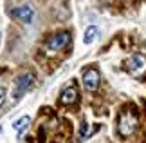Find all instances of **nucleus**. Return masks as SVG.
<instances>
[{"label": "nucleus", "mask_w": 146, "mask_h": 143, "mask_svg": "<svg viewBox=\"0 0 146 143\" xmlns=\"http://www.w3.org/2000/svg\"><path fill=\"white\" fill-rule=\"evenodd\" d=\"M139 125V118L137 114L132 111V109H125L119 114V120H117V130H119L121 136H130L137 130Z\"/></svg>", "instance_id": "f257e3e1"}, {"label": "nucleus", "mask_w": 146, "mask_h": 143, "mask_svg": "<svg viewBox=\"0 0 146 143\" xmlns=\"http://www.w3.org/2000/svg\"><path fill=\"white\" fill-rule=\"evenodd\" d=\"M33 82H35V76H33L31 73H25V74H22V76L16 78V82H15V91H13V96L16 100L22 98L27 91H29V87L33 85Z\"/></svg>", "instance_id": "f03ea898"}, {"label": "nucleus", "mask_w": 146, "mask_h": 143, "mask_svg": "<svg viewBox=\"0 0 146 143\" xmlns=\"http://www.w3.org/2000/svg\"><path fill=\"white\" fill-rule=\"evenodd\" d=\"M70 40V35L67 31H60V33H54L52 36L47 40V49L50 53H56V51H61L65 47L67 44H69Z\"/></svg>", "instance_id": "7ed1b4c3"}, {"label": "nucleus", "mask_w": 146, "mask_h": 143, "mask_svg": "<svg viewBox=\"0 0 146 143\" xmlns=\"http://www.w3.org/2000/svg\"><path fill=\"white\" fill-rule=\"evenodd\" d=\"M126 69L130 71L132 74H135V76L143 74L146 71V58L143 54H133L132 58L126 62Z\"/></svg>", "instance_id": "20e7f679"}, {"label": "nucleus", "mask_w": 146, "mask_h": 143, "mask_svg": "<svg viewBox=\"0 0 146 143\" xmlns=\"http://www.w3.org/2000/svg\"><path fill=\"white\" fill-rule=\"evenodd\" d=\"M11 15L15 18H18L20 22H25V24H31L33 18H35V11H33L31 5H22V7H16L11 11Z\"/></svg>", "instance_id": "39448f33"}, {"label": "nucleus", "mask_w": 146, "mask_h": 143, "mask_svg": "<svg viewBox=\"0 0 146 143\" xmlns=\"http://www.w3.org/2000/svg\"><path fill=\"white\" fill-rule=\"evenodd\" d=\"M83 85L88 91H96L99 87V73L96 69H87L83 73Z\"/></svg>", "instance_id": "423d86ee"}, {"label": "nucleus", "mask_w": 146, "mask_h": 143, "mask_svg": "<svg viewBox=\"0 0 146 143\" xmlns=\"http://www.w3.org/2000/svg\"><path fill=\"white\" fill-rule=\"evenodd\" d=\"M60 101L63 105H72L74 101H78V91L74 87L63 89V93H61V96H60Z\"/></svg>", "instance_id": "0eeeda50"}, {"label": "nucleus", "mask_w": 146, "mask_h": 143, "mask_svg": "<svg viewBox=\"0 0 146 143\" xmlns=\"http://www.w3.org/2000/svg\"><path fill=\"white\" fill-rule=\"evenodd\" d=\"M98 35H99V29L96 26H88L87 29H85V35H83V42H85L87 45H90L94 40L98 38Z\"/></svg>", "instance_id": "6e6552de"}, {"label": "nucleus", "mask_w": 146, "mask_h": 143, "mask_svg": "<svg viewBox=\"0 0 146 143\" xmlns=\"http://www.w3.org/2000/svg\"><path fill=\"white\" fill-rule=\"evenodd\" d=\"M29 123H31V118H29V116H22L20 120L13 122V129L18 130V132H24V130L29 127Z\"/></svg>", "instance_id": "1a4fd4ad"}, {"label": "nucleus", "mask_w": 146, "mask_h": 143, "mask_svg": "<svg viewBox=\"0 0 146 143\" xmlns=\"http://www.w3.org/2000/svg\"><path fill=\"white\" fill-rule=\"evenodd\" d=\"M5 101V89L0 87V107H2V103Z\"/></svg>", "instance_id": "9d476101"}]
</instances>
